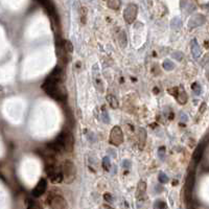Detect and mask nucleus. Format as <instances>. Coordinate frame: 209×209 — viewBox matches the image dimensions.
Here are the masks:
<instances>
[{
  "instance_id": "obj_1",
  "label": "nucleus",
  "mask_w": 209,
  "mask_h": 209,
  "mask_svg": "<svg viewBox=\"0 0 209 209\" xmlns=\"http://www.w3.org/2000/svg\"><path fill=\"white\" fill-rule=\"evenodd\" d=\"M42 88L50 97L55 98L59 102H65L67 95H66L65 88L62 86V82L56 81L55 78L47 77V80L42 85Z\"/></svg>"
},
{
  "instance_id": "obj_2",
  "label": "nucleus",
  "mask_w": 209,
  "mask_h": 209,
  "mask_svg": "<svg viewBox=\"0 0 209 209\" xmlns=\"http://www.w3.org/2000/svg\"><path fill=\"white\" fill-rule=\"evenodd\" d=\"M63 180L66 184H70L75 180L77 177V167L70 160H65L63 164Z\"/></svg>"
},
{
  "instance_id": "obj_3",
  "label": "nucleus",
  "mask_w": 209,
  "mask_h": 209,
  "mask_svg": "<svg viewBox=\"0 0 209 209\" xmlns=\"http://www.w3.org/2000/svg\"><path fill=\"white\" fill-rule=\"evenodd\" d=\"M109 141L110 143L113 144L115 146H118L124 142V133H122L121 129L118 125H115L114 128L111 130L110 133V137H109Z\"/></svg>"
},
{
  "instance_id": "obj_4",
  "label": "nucleus",
  "mask_w": 209,
  "mask_h": 209,
  "mask_svg": "<svg viewBox=\"0 0 209 209\" xmlns=\"http://www.w3.org/2000/svg\"><path fill=\"white\" fill-rule=\"evenodd\" d=\"M137 13H138V7H137L136 4L130 3L129 5L125 7L124 12V18L125 22L129 24H132L135 21V19H136Z\"/></svg>"
},
{
  "instance_id": "obj_5",
  "label": "nucleus",
  "mask_w": 209,
  "mask_h": 209,
  "mask_svg": "<svg viewBox=\"0 0 209 209\" xmlns=\"http://www.w3.org/2000/svg\"><path fill=\"white\" fill-rule=\"evenodd\" d=\"M51 209H68V203L62 196H52L49 201Z\"/></svg>"
},
{
  "instance_id": "obj_6",
  "label": "nucleus",
  "mask_w": 209,
  "mask_h": 209,
  "mask_svg": "<svg viewBox=\"0 0 209 209\" xmlns=\"http://www.w3.org/2000/svg\"><path fill=\"white\" fill-rule=\"evenodd\" d=\"M193 184H195V174L190 173L187 176L186 183H185V198L188 202L191 200V193H193Z\"/></svg>"
},
{
  "instance_id": "obj_7",
  "label": "nucleus",
  "mask_w": 209,
  "mask_h": 209,
  "mask_svg": "<svg viewBox=\"0 0 209 209\" xmlns=\"http://www.w3.org/2000/svg\"><path fill=\"white\" fill-rule=\"evenodd\" d=\"M46 188H47V181L45 179H41L40 181L38 182V184L35 186V188L33 189V196L35 198H39L45 193Z\"/></svg>"
},
{
  "instance_id": "obj_8",
  "label": "nucleus",
  "mask_w": 209,
  "mask_h": 209,
  "mask_svg": "<svg viewBox=\"0 0 209 209\" xmlns=\"http://www.w3.org/2000/svg\"><path fill=\"white\" fill-rule=\"evenodd\" d=\"M146 183L144 181H140L137 186V191H136V196L138 200L143 198V196L146 195Z\"/></svg>"
},
{
  "instance_id": "obj_9",
  "label": "nucleus",
  "mask_w": 209,
  "mask_h": 209,
  "mask_svg": "<svg viewBox=\"0 0 209 209\" xmlns=\"http://www.w3.org/2000/svg\"><path fill=\"white\" fill-rule=\"evenodd\" d=\"M203 146H200L196 147V150L195 151V153H193V160L195 161V164H198L200 160L202 159V156H203Z\"/></svg>"
},
{
  "instance_id": "obj_10",
  "label": "nucleus",
  "mask_w": 209,
  "mask_h": 209,
  "mask_svg": "<svg viewBox=\"0 0 209 209\" xmlns=\"http://www.w3.org/2000/svg\"><path fill=\"white\" fill-rule=\"evenodd\" d=\"M179 90H180V92H178L176 95L177 99H178V102L180 103L181 105L186 104V102H187V94H186V92L184 91V89L182 87L179 88Z\"/></svg>"
},
{
  "instance_id": "obj_11",
  "label": "nucleus",
  "mask_w": 209,
  "mask_h": 209,
  "mask_svg": "<svg viewBox=\"0 0 209 209\" xmlns=\"http://www.w3.org/2000/svg\"><path fill=\"white\" fill-rule=\"evenodd\" d=\"M49 179H50V181L52 182V183H60V182L63 181V174L61 171H56V173H53L52 175H50L49 176Z\"/></svg>"
},
{
  "instance_id": "obj_12",
  "label": "nucleus",
  "mask_w": 209,
  "mask_h": 209,
  "mask_svg": "<svg viewBox=\"0 0 209 209\" xmlns=\"http://www.w3.org/2000/svg\"><path fill=\"white\" fill-rule=\"evenodd\" d=\"M191 53H193V58L195 59H198L199 56H201V49H200V46H199L198 42L196 40L193 41V45H191Z\"/></svg>"
},
{
  "instance_id": "obj_13",
  "label": "nucleus",
  "mask_w": 209,
  "mask_h": 209,
  "mask_svg": "<svg viewBox=\"0 0 209 209\" xmlns=\"http://www.w3.org/2000/svg\"><path fill=\"white\" fill-rule=\"evenodd\" d=\"M106 98H107V102L109 103L110 107H111L112 109H117V108H118V100H117V98L115 97L114 95L108 94Z\"/></svg>"
},
{
  "instance_id": "obj_14",
  "label": "nucleus",
  "mask_w": 209,
  "mask_h": 209,
  "mask_svg": "<svg viewBox=\"0 0 209 209\" xmlns=\"http://www.w3.org/2000/svg\"><path fill=\"white\" fill-rule=\"evenodd\" d=\"M62 48L65 51V53H72L73 51V46L70 41H64L62 44Z\"/></svg>"
},
{
  "instance_id": "obj_15",
  "label": "nucleus",
  "mask_w": 209,
  "mask_h": 209,
  "mask_svg": "<svg viewBox=\"0 0 209 209\" xmlns=\"http://www.w3.org/2000/svg\"><path fill=\"white\" fill-rule=\"evenodd\" d=\"M146 130L140 129L139 130V144H140V147L144 146V143H146Z\"/></svg>"
},
{
  "instance_id": "obj_16",
  "label": "nucleus",
  "mask_w": 209,
  "mask_h": 209,
  "mask_svg": "<svg viewBox=\"0 0 209 209\" xmlns=\"http://www.w3.org/2000/svg\"><path fill=\"white\" fill-rule=\"evenodd\" d=\"M108 6H109L110 9L116 11V9H118L120 6V0H108Z\"/></svg>"
},
{
  "instance_id": "obj_17",
  "label": "nucleus",
  "mask_w": 209,
  "mask_h": 209,
  "mask_svg": "<svg viewBox=\"0 0 209 209\" xmlns=\"http://www.w3.org/2000/svg\"><path fill=\"white\" fill-rule=\"evenodd\" d=\"M118 42L121 45V47H124L127 45V36H125L124 31H120V34L118 35Z\"/></svg>"
},
{
  "instance_id": "obj_18",
  "label": "nucleus",
  "mask_w": 209,
  "mask_h": 209,
  "mask_svg": "<svg viewBox=\"0 0 209 209\" xmlns=\"http://www.w3.org/2000/svg\"><path fill=\"white\" fill-rule=\"evenodd\" d=\"M102 165H103V167H104L105 171H110V167H111V162H110L109 157H104L103 162H102Z\"/></svg>"
},
{
  "instance_id": "obj_19",
  "label": "nucleus",
  "mask_w": 209,
  "mask_h": 209,
  "mask_svg": "<svg viewBox=\"0 0 209 209\" xmlns=\"http://www.w3.org/2000/svg\"><path fill=\"white\" fill-rule=\"evenodd\" d=\"M163 68L165 70H173L175 68V64L171 62V61L166 60V61H164V62H163Z\"/></svg>"
},
{
  "instance_id": "obj_20",
  "label": "nucleus",
  "mask_w": 209,
  "mask_h": 209,
  "mask_svg": "<svg viewBox=\"0 0 209 209\" xmlns=\"http://www.w3.org/2000/svg\"><path fill=\"white\" fill-rule=\"evenodd\" d=\"M102 119L104 120V122H106V124L109 122V116H108V112L105 107L102 108Z\"/></svg>"
},
{
  "instance_id": "obj_21",
  "label": "nucleus",
  "mask_w": 209,
  "mask_h": 209,
  "mask_svg": "<svg viewBox=\"0 0 209 209\" xmlns=\"http://www.w3.org/2000/svg\"><path fill=\"white\" fill-rule=\"evenodd\" d=\"M158 180H159V182H160V183H163V184H165V183H167V182H168V178H167V176L164 173H161L159 174V178H158Z\"/></svg>"
},
{
  "instance_id": "obj_22",
  "label": "nucleus",
  "mask_w": 209,
  "mask_h": 209,
  "mask_svg": "<svg viewBox=\"0 0 209 209\" xmlns=\"http://www.w3.org/2000/svg\"><path fill=\"white\" fill-rule=\"evenodd\" d=\"M86 14H87L86 7H82V9H81V20H82L83 24L86 23Z\"/></svg>"
},
{
  "instance_id": "obj_23",
  "label": "nucleus",
  "mask_w": 209,
  "mask_h": 209,
  "mask_svg": "<svg viewBox=\"0 0 209 209\" xmlns=\"http://www.w3.org/2000/svg\"><path fill=\"white\" fill-rule=\"evenodd\" d=\"M191 89L195 91L196 94H200V93H201V86L199 85L198 83L193 84V85H191Z\"/></svg>"
},
{
  "instance_id": "obj_24",
  "label": "nucleus",
  "mask_w": 209,
  "mask_h": 209,
  "mask_svg": "<svg viewBox=\"0 0 209 209\" xmlns=\"http://www.w3.org/2000/svg\"><path fill=\"white\" fill-rule=\"evenodd\" d=\"M104 199L107 202H109V203H113V201H114V199H113V196L111 193H106L105 195H104Z\"/></svg>"
},
{
  "instance_id": "obj_25",
  "label": "nucleus",
  "mask_w": 209,
  "mask_h": 209,
  "mask_svg": "<svg viewBox=\"0 0 209 209\" xmlns=\"http://www.w3.org/2000/svg\"><path fill=\"white\" fill-rule=\"evenodd\" d=\"M156 206L158 209H165L166 208V204L164 202H162V201H158V202L156 203Z\"/></svg>"
},
{
  "instance_id": "obj_26",
  "label": "nucleus",
  "mask_w": 209,
  "mask_h": 209,
  "mask_svg": "<svg viewBox=\"0 0 209 209\" xmlns=\"http://www.w3.org/2000/svg\"><path fill=\"white\" fill-rule=\"evenodd\" d=\"M168 92H169V93H171V95H174V96H176V95H177V93H178V88H177V87H175V88H173V89H169V90H168Z\"/></svg>"
},
{
  "instance_id": "obj_27",
  "label": "nucleus",
  "mask_w": 209,
  "mask_h": 209,
  "mask_svg": "<svg viewBox=\"0 0 209 209\" xmlns=\"http://www.w3.org/2000/svg\"><path fill=\"white\" fill-rule=\"evenodd\" d=\"M124 168H127V169H129L130 167H131V162H130L129 160H124Z\"/></svg>"
},
{
  "instance_id": "obj_28",
  "label": "nucleus",
  "mask_w": 209,
  "mask_h": 209,
  "mask_svg": "<svg viewBox=\"0 0 209 209\" xmlns=\"http://www.w3.org/2000/svg\"><path fill=\"white\" fill-rule=\"evenodd\" d=\"M105 208H106V209H113V208H111V207H109L108 205H105Z\"/></svg>"
}]
</instances>
